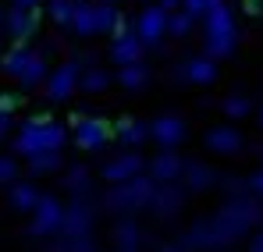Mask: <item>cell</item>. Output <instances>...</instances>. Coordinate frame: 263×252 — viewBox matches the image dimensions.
Here are the masks:
<instances>
[{
	"mask_svg": "<svg viewBox=\"0 0 263 252\" xmlns=\"http://www.w3.org/2000/svg\"><path fill=\"white\" fill-rule=\"evenodd\" d=\"M253 220H256V206H253L249 199L235 196V199H228V203L220 206V213L196 220V224L178 238V249L181 252H217V249H224V245H231L235 238H242V235L253 227Z\"/></svg>",
	"mask_w": 263,
	"mask_h": 252,
	"instance_id": "6da1fadb",
	"label": "cell"
},
{
	"mask_svg": "<svg viewBox=\"0 0 263 252\" xmlns=\"http://www.w3.org/2000/svg\"><path fill=\"white\" fill-rule=\"evenodd\" d=\"M71 125H61V121H53V118H29L25 125L18 128V135H14V142H11V153L14 157H22V160H32V157H40V153H50V149H64V142H68V131Z\"/></svg>",
	"mask_w": 263,
	"mask_h": 252,
	"instance_id": "7a4b0ae2",
	"label": "cell"
},
{
	"mask_svg": "<svg viewBox=\"0 0 263 252\" xmlns=\"http://www.w3.org/2000/svg\"><path fill=\"white\" fill-rule=\"evenodd\" d=\"M121 25H125L121 11L114 4H103V0H79V11L71 18V32L79 40H96V36L110 40Z\"/></svg>",
	"mask_w": 263,
	"mask_h": 252,
	"instance_id": "3957f363",
	"label": "cell"
},
{
	"mask_svg": "<svg viewBox=\"0 0 263 252\" xmlns=\"http://www.w3.org/2000/svg\"><path fill=\"white\" fill-rule=\"evenodd\" d=\"M157 185H160V181H153L149 174H139V178H132V181L110 185L107 196H103V206L110 213H121V217L149 210V206H153V196H157Z\"/></svg>",
	"mask_w": 263,
	"mask_h": 252,
	"instance_id": "277c9868",
	"label": "cell"
},
{
	"mask_svg": "<svg viewBox=\"0 0 263 252\" xmlns=\"http://www.w3.org/2000/svg\"><path fill=\"white\" fill-rule=\"evenodd\" d=\"M235 43H238V29H235V14L228 4L214 7L206 18H203V53H210L214 61L235 53Z\"/></svg>",
	"mask_w": 263,
	"mask_h": 252,
	"instance_id": "5b68a950",
	"label": "cell"
},
{
	"mask_svg": "<svg viewBox=\"0 0 263 252\" xmlns=\"http://www.w3.org/2000/svg\"><path fill=\"white\" fill-rule=\"evenodd\" d=\"M110 139H114V128L107 125L103 118H96V114H79V118H71V142H75L82 153H100Z\"/></svg>",
	"mask_w": 263,
	"mask_h": 252,
	"instance_id": "8992f818",
	"label": "cell"
},
{
	"mask_svg": "<svg viewBox=\"0 0 263 252\" xmlns=\"http://www.w3.org/2000/svg\"><path fill=\"white\" fill-rule=\"evenodd\" d=\"M167 25H171V11L160 7V4H142V11L135 14V36L142 40L146 50H157L164 36H167Z\"/></svg>",
	"mask_w": 263,
	"mask_h": 252,
	"instance_id": "52a82bcc",
	"label": "cell"
},
{
	"mask_svg": "<svg viewBox=\"0 0 263 252\" xmlns=\"http://www.w3.org/2000/svg\"><path fill=\"white\" fill-rule=\"evenodd\" d=\"M82 89V64L79 61H64L50 71V79L43 85V96L50 103H68L75 92Z\"/></svg>",
	"mask_w": 263,
	"mask_h": 252,
	"instance_id": "ba28073f",
	"label": "cell"
},
{
	"mask_svg": "<svg viewBox=\"0 0 263 252\" xmlns=\"http://www.w3.org/2000/svg\"><path fill=\"white\" fill-rule=\"evenodd\" d=\"M64 227V203L57 196H43L36 210L29 213V235L32 238H53Z\"/></svg>",
	"mask_w": 263,
	"mask_h": 252,
	"instance_id": "9c48e42d",
	"label": "cell"
},
{
	"mask_svg": "<svg viewBox=\"0 0 263 252\" xmlns=\"http://www.w3.org/2000/svg\"><path fill=\"white\" fill-rule=\"evenodd\" d=\"M92 220H96V196L92 192L71 196V203L64 206V227H61V235L64 238L92 235Z\"/></svg>",
	"mask_w": 263,
	"mask_h": 252,
	"instance_id": "30bf717a",
	"label": "cell"
},
{
	"mask_svg": "<svg viewBox=\"0 0 263 252\" xmlns=\"http://www.w3.org/2000/svg\"><path fill=\"white\" fill-rule=\"evenodd\" d=\"M139 174H146V160H142L139 149H125V153L110 157V160L100 167V178H103L107 185H121V181L139 178Z\"/></svg>",
	"mask_w": 263,
	"mask_h": 252,
	"instance_id": "8fae6325",
	"label": "cell"
},
{
	"mask_svg": "<svg viewBox=\"0 0 263 252\" xmlns=\"http://www.w3.org/2000/svg\"><path fill=\"white\" fill-rule=\"evenodd\" d=\"M149 139H153L160 149H178V146L189 139V125H185V118H178V114H160V118L149 121Z\"/></svg>",
	"mask_w": 263,
	"mask_h": 252,
	"instance_id": "7c38bea8",
	"label": "cell"
},
{
	"mask_svg": "<svg viewBox=\"0 0 263 252\" xmlns=\"http://www.w3.org/2000/svg\"><path fill=\"white\" fill-rule=\"evenodd\" d=\"M142 40L135 36V29L128 25H121L114 36H110V46H107V53H110V61L118 64V68H125V64H139L142 61Z\"/></svg>",
	"mask_w": 263,
	"mask_h": 252,
	"instance_id": "4fadbf2b",
	"label": "cell"
},
{
	"mask_svg": "<svg viewBox=\"0 0 263 252\" xmlns=\"http://www.w3.org/2000/svg\"><path fill=\"white\" fill-rule=\"evenodd\" d=\"M36 29H40V14H36V11L11 7L7 18H4V32H7V40L14 43V46H25V43L36 36Z\"/></svg>",
	"mask_w": 263,
	"mask_h": 252,
	"instance_id": "5bb4252c",
	"label": "cell"
},
{
	"mask_svg": "<svg viewBox=\"0 0 263 252\" xmlns=\"http://www.w3.org/2000/svg\"><path fill=\"white\" fill-rule=\"evenodd\" d=\"M146 174H149L153 181H160V185L181 181V174H185V160L178 157L175 149H160V153L146 164Z\"/></svg>",
	"mask_w": 263,
	"mask_h": 252,
	"instance_id": "9a60e30c",
	"label": "cell"
},
{
	"mask_svg": "<svg viewBox=\"0 0 263 252\" xmlns=\"http://www.w3.org/2000/svg\"><path fill=\"white\" fill-rule=\"evenodd\" d=\"M178 71H181V79H185L189 85H210V82H217V61H214L210 53L185 57V61L178 64Z\"/></svg>",
	"mask_w": 263,
	"mask_h": 252,
	"instance_id": "2e32d148",
	"label": "cell"
},
{
	"mask_svg": "<svg viewBox=\"0 0 263 252\" xmlns=\"http://www.w3.org/2000/svg\"><path fill=\"white\" fill-rule=\"evenodd\" d=\"M185 196H189V188H181L178 181H171V185H157V196H153V206H149V213L153 217H164V220H171L181 206H185Z\"/></svg>",
	"mask_w": 263,
	"mask_h": 252,
	"instance_id": "e0dca14e",
	"label": "cell"
},
{
	"mask_svg": "<svg viewBox=\"0 0 263 252\" xmlns=\"http://www.w3.org/2000/svg\"><path fill=\"white\" fill-rule=\"evenodd\" d=\"M50 71H53V68L46 64V53H36V50H32L29 61H25V71L18 75V82H14V85L25 89V92H29V89H43L46 79H50Z\"/></svg>",
	"mask_w": 263,
	"mask_h": 252,
	"instance_id": "ac0fdd59",
	"label": "cell"
},
{
	"mask_svg": "<svg viewBox=\"0 0 263 252\" xmlns=\"http://www.w3.org/2000/svg\"><path fill=\"white\" fill-rule=\"evenodd\" d=\"M203 142H206V149H214V153H220V157H231V153L242 149V135H238V128H231V125L210 128Z\"/></svg>",
	"mask_w": 263,
	"mask_h": 252,
	"instance_id": "d6986e66",
	"label": "cell"
},
{
	"mask_svg": "<svg viewBox=\"0 0 263 252\" xmlns=\"http://www.w3.org/2000/svg\"><path fill=\"white\" fill-rule=\"evenodd\" d=\"M181 181H185V188L189 192H210L214 185L220 181V174L210 164H199V160H192V164H185V174H181Z\"/></svg>",
	"mask_w": 263,
	"mask_h": 252,
	"instance_id": "ffe728a7",
	"label": "cell"
},
{
	"mask_svg": "<svg viewBox=\"0 0 263 252\" xmlns=\"http://www.w3.org/2000/svg\"><path fill=\"white\" fill-rule=\"evenodd\" d=\"M40 199H43V192L36 188L32 178H29V181H14V185L7 188V203L14 206V213H32Z\"/></svg>",
	"mask_w": 263,
	"mask_h": 252,
	"instance_id": "44dd1931",
	"label": "cell"
},
{
	"mask_svg": "<svg viewBox=\"0 0 263 252\" xmlns=\"http://www.w3.org/2000/svg\"><path fill=\"white\" fill-rule=\"evenodd\" d=\"M114 139H121L125 149H139V146L149 139V125H142V121H135V118H121V121L114 125Z\"/></svg>",
	"mask_w": 263,
	"mask_h": 252,
	"instance_id": "7402d4cb",
	"label": "cell"
},
{
	"mask_svg": "<svg viewBox=\"0 0 263 252\" xmlns=\"http://www.w3.org/2000/svg\"><path fill=\"white\" fill-rule=\"evenodd\" d=\"M114 82L121 85V89H128V92H135V89H142V85L149 82V68L142 61L139 64H125V68L114 71Z\"/></svg>",
	"mask_w": 263,
	"mask_h": 252,
	"instance_id": "603a6c76",
	"label": "cell"
},
{
	"mask_svg": "<svg viewBox=\"0 0 263 252\" xmlns=\"http://www.w3.org/2000/svg\"><path fill=\"white\" fill-rule=\"evenodd\" d=\"M25 167H29V178H46V174H57L64 167V157H61V149H50V153H40V157L25 160Z\"/></svg>",
	"mask_w": 263,
	"mask_h": 252,
	"instance_id": "cb8c5ba5",
	"label": "cell"
},
{
	"mask_svg": "<svg viewBox=\"0 0 263 252\" xmlns=\"http://www.w3.org/2000/svg\"><path fill=\"white\" fill-rule=\"evenodd\" d=\"M29 46H14V50H7L4 57H0V75L4 79H11V82H18V75L25 71V61H29Z\"/></svg>",
	"mask_w": 263,
	"mask_h": 252,
	"instance_id": "d4e9b609",
	"label": "cell"
},
{
	"mask_svg": "<svg viewBox=\"0 0 263 252\" xmlns=\"http://www.w3.org/2000/svg\"><path fill=\"white\" fill-rule=\"evenodd\" d=\"M114 242H118V249H139V242H142V231H139V224L132 220V217H121L118 224H114Z\"/></svg>",
	"mask_w": 263,
	"mask_h": 252,
	"instance_id": "484cf974",
	"label": "cell"
},
{
	"mask_svg": "<svg viewBox=\"0 0 263 252\" xmlns=\"http://www.w3.org/2000/svg\"><path fill=\"white\" fill-rule=\"evenodd\" d=\"M61 185H64V188H68L71 196H82V192H92V174H89V167L75 164V167H68V170H64Z\"/></svg>",
	"mask_w": 263,
	"mask_h": 252,
	"instance_id": "4316f807",
	"label": "cell"
},
{
	"mask_svg": "<svg viewBox=\"0 0 263 252\" xmlns=\"http://www.w3.org/2000/svg\"><path fill=\"white\" fill-rule=\"evenodd\" d=\"M75 11H79V0H46V18H50L53 25H64V29H71V18H75Z\"/></svg>",
	"mask_w": 263,
	"mask_h": 252,
	"instance_id": "83f0119b",
	"label": "cell"
},
{
	"mask_svg": "<svg viewBox=\"0 0 263 252\" xmlns=\"http://www.w3.org/2000/svg\"><path fill=\"white\" fill-rule=\"evenodd\" d=\"M110 82H114V75H110V71H103V68H86V71H82V92H89V96L107 92Z\"/></svg>",
	"mask_w": 263,
	"mask_h": 252,
	"instance_id": "f1b7e54d",
	"label": "cell"
},
{
	"mask_svg": "<svg viewBox=\"0 0 263 252\" xmlns=\"http://www.w3.org/2000/svg\"><path fill=\"white\" fill-rule=\"evenodd\" d=\"M196 29V18L192 14H185V11H171V25H167V36H175V40H185L189 32Z\"/></svg>",
	"mask_w": 263,
	"mask_h": 252,
	"instance_id": "f546056e",
	"label": "cell"
},
{
	"mask_svg": "<svg viewBox=\"0 0 263 252\" xmlns=\"http://www.w3.org/2000/svg\"><path fill=\"white\" fill-rule=\"evenodd\" d=\"M14 181H22V164H18V157H14V153H11V157H0V185L11 188Z\"/></svg>",
	"mask_w": 263,
	"mask_h": 252,
	"instance_id": "4dcf8cb0",
	"label": "cell"
},
{
	"mask_svg": "<svg viewBox=\"0 0 263 252\" xmlns=\"http://www.w3.org/2000/svg\"><path fill=\"white\" fill-rule=\"evenodd\" d=\"M220 4H224V0H181V11L192 14V18L199 22V18H206V14H210L214 7H220Z\"/></svg>",
	"mask_w": 263,
	"mask_h": 252,
	"instance_id": "1f68e13d",
	"label": "cell"
},
{
	"mask_svg": "<svg viewBox=\"0 0 263 252\" xmlns=\"http://www.w3.org/2000/svg\"><path fill=\"white\" fill-rule=\"evenodd\" d=\"M224 114H228V118H246V114H249V100L228 96V100H224Z\"/></svg>",
	"mask_w": 263,
	"mask_h": 252,
	"instance_id": "d6a6232c",
	"label": "cell"
},
{
	"mask_svg": "<svg viewBox=\"0 0 263 252\" xmlns=\"http://www.w3.org/2000/svg\"><path fill=\"white\" fill-rule=\"evenodd\" d=\"M18 107H22V96H18V92H0V110L11 114V110H18Z\"/></svg>",
	"mask_w": 263,
	"mask_h": 252,
	"instance_id": "836d02e7",
	"label": "cell"
},
{
	"mask_svg": "<svg viewBox=\"0 0 263 252\" xmlns=\"http://www.w3.org/2000/svg\"><path fill=\"white\" fill-rule=\"evenodd\" d=\"M11 125H14V121H11V114H7V110H0V142L11 135Z\"/></svg>",
	"mask_w": 263,
	"mask_h": 252,
	"instance_id": "e575fe53",
	"label": "cell"
},
{
	"mask_svg": "<svg viewBox=\"0 0 263 252\" xmlns=\"http://www.w3.org/2000/svg\"><path fill=\"white\" fill-rule=\"evenodd\" d=\"M43 0H11V7H25V11H36Z\"/></svg>",
	"mask_w": 263,
	"mask_h": 252,
	"instance_id": "d590c367",
	"label": "cell"
},
{
	"mask_svg": "<svg viewBox=\"0 0 263 252\" xmlns=\"http://www.w3.org/2000/svg\"><path fill=\"white\" fill-rule=\"evenodd\" d=\"M160 7H167V11H181V0H157Z\"/></svg>",
	"mask_w": 263,
	"mask_h": 252,
	"instance_id": "8d00e7d4",
	"label": "cell"
},
{
	"mask_svg": "<svg viewBox=\"0 0 263 252\" xmlns=\"http://www.w3.org/2000/svg\"><path fill=\"white\" fill-rule=\"evenodd\" d=\"M249 185H253L256 192H263V170H260V174H253V181H249Z\"/></svg>",
	"mask_w": 263,
	"mask_h": 252,
	"instance_id": "74e56055",
	"label": "cell"
},
{
	"mask_svg": "<svg viewBox=\"0 0 263 252\" xmlns=\"http://www.w3.org/2000/svg\"><path fill=\"white\" fill-rule=\"evenodd\" d=\"M160 252H181V249H178V245H167V249H160Z\"/></svg>",
	"mask_w": 263,
	"mask_h": 252,
	"instance_id": "f35d334b",
	"label": "cell"
},
{
	"mask_svg": "<svg viewBox=\"0 0 263 252\" xmlns=\"http://www.w3.org/2000/svg\"><path fill=\"white\" fill-rule=\"evenodd\" d=\"M4 18H7V14H4V11H0V29H4Z\"/></svg>",
	"mask_w": 263,
	"mask_h": 252,
	"instance_id": "ab89813d",
	"label": "cell"
},
{
	"mask_svg": "<svg viewBox=\"0 0 263 252\" xmlns=\"http://www.w3.org/2000/svg\"><path fill=\"white\" fill-rule=\"evenodd\" d=\"M103 4H114V7H118V4H121V0H103Z\"/></svg>",
	"mask_w": 263,
	"mask_h": 252,
	"instance_id": "60d3db41",
	"label": "cell"
},
{
	"mask_svg": "<svg viewBox=\"0 0 263 252\" xmlns=\"http://www.w3.org/2000/svg\"><path fill=\"white\" fill-rule=\"evenodd\" d=\"M139 4H157V0H139Z\"/></svg>",
	"mask_w": 263,
	"mask_h": 252,
	"instance_id": "b9f144b4",
	"label": "cell"
},
{
	"mask_svg": "<svg viewBox=\"0 0 263 252\" xmlns=\"http://www.w3.org/2000/svg\"><path fill=\"white\" fill-rule=\"evenodd\" d=\"M118 252H132V249H118Z\"/></svg>",
	"mask_w": 263,
	"mask_h": 252,
	"instance_id": "7bdbcfd3",
	"label": "cell"
}]
</instances>
